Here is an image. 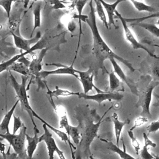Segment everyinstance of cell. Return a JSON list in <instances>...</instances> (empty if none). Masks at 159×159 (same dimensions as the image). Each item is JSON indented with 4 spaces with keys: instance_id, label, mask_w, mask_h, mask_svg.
<instances>
[{
    "instance_id": "1",
    "label": "cell",
    "mask_w": 159,
    "mask_h": 159,
    "mask_svg": "<svg viewBox=\"0 0 159 159\" xmlns=\"http://www.w3.org/2000/svg\"><path fill=\"white\" fill-rule=\"evenodd\" d=\"M113 107L111 106L100 117L96 109H91L88 104L78 105L74 108L75 117L78 124L81 139L75 151V159L89 158L91 155V144L96 137L106 114Z\"/></svg>"
},
{
    "instance_id": "2",
    "label": "cell",
    "mask_w": 159,
    "mask_h": 159,
    "mask_svg": "<svg viewBox=\"0 0 159 159\" xmlns=\"http://www.w3.org/2000/svg\"><path fill=\"white\" fill-rule=\"evenodd\" d=\"M93 1H89V12L86 16L84 21H85L91 29L93 37V52L96 56L99 68L102 70V73H108L106 68L104 65V61L109 59L111 57H114L116 60L125 65L132 72L135 71L132 65L127 60L117 55L109 46L106 43L103 38L101 37L97 25L96 17L94 7L93 4Z\"/></svg>"
},
{
    "instance_id": "3",
    "label": "cell",
    "mask_w": 159,
    "mask_h": 159,
    "mask_svg": "<svg viewBox=\"0 0 159 159\" xmlns=\"http://www.w3.org/2000/svg\"><path fill=\"white\" fill-rule=\"evenodd\" d=\"M142 84V87L138 88V101L136 102L135 107H140L142 111L140 116L152 118L150 112V104L152 102V94L154 89L159 85V81L153 80L149 75L141 77Z\"/></svg>"
},
{
    "instance_id": "4",
    "label": "cell",
    "mask_w": 159,
    "mask_h": 159,
    "mask_svg": "<svg viewBox=\"0 0 159 159\" xmlns=\"http://www.w3.org/2000/svg\"><path fill=\"white\" fill-rule=\"evenodd\" d=\"M9 80L11 81V85L12 88H14L16 96L18 98V100L19 101L20 105L21 106V108L23 111H25L27 112L29 114L30 120L32 121V123L34 125V132L35 133L39 134V130L37 128V125L35 124L32 111L34 110L32 107L30 106V102H29V97L27 94V88L26 87V82L27 80V76H21V83H19L16 79V78L12 75V74L10 72L9 73Z\"/></svg>"
},
{
    "instance_id": "5",
    "label": "cell",
    "mask_w": 159,
    "mask_h": 159,
    "mask_svg": "<svg viewBox=\"0 0 159 159\" xmlns=\"http://www.w3.org/2000/svg\"><path fill=\"white\" fill-rule=\"evenodd\" d=\"M26 130L27 127L24 125L20 128L18 134H11L10 132L0 134L1 139H4L8 142L10 147H12L19 159H29L27 148H25V145L27 134Z\"/></svg>"
},
{
    "instance_id": "6",
    "label": "cell",
    "mask_w": 159,
    "mask_h": 159,
    "mask_svg": "<svg viewBox=\"0 0 159 159\" xmlns=\"http://www.w3.org/2000/svg\"><path fill=\"white\" fill-rule=\"evenodd\" d=\"M53 110L59 118L60 128L64 129L68 137L72 139L76 145H78L81 139V135L78 125L73 126L69 124L67 113L65 108L63 106H55L53 107Z\"/></svg>"
},
{
    "instance_id": "7",
    "label": "cell",
    "mask_w": 159,
    "mask_h": 159,
    "mask_svg": "<svg viewBox=\"0 0 159 159\" xmlns=\"http://www.w3.org/2000/svg\"><path fill=\"white\" fill-rule=\"evenodd\" d=\"M115 15L120 20L122 25V27H123V29H124V31L125 39L130 43V45H132V48L134 49H135V50H137V49L143 50L151 57H153L155 59L159 58V57L157 55H155L151 50H150L147 47H146L144 45H143L141 43H140L136 39V38L135 37V36L133 34L132 32L129 29V26L127 25V22L125 20V18L122 17V15L117 10L115 12Z\"/></svg>"
},
{
    "instance_id": "8",
    "label": "cell",
    "mask_w": 159,
    "mask_h": 159,
    "mask_svg": "<svg viewBox=\"0 0 159 159\" xmlns=\"http://www.w3.org/2000/svg\"><path fill=\"white\" fill-rule=\"evenodd\" d=\"M79 98H83L86 100H91L97 102L99 104H101L103 101H111L112 100L120 101L123 98V95L118 92L112 91H102L101 93H97L96 94H88L84 93H80L78 96Z\"/></svg>"
},
{
    "instance_id": "9",
    "label": "cell",
    "mask_w": 159,
    "mask_h": 159,
    "mask_svg": "<svg viewBox=\"0 0 159 159\" xmlns=\"http://www.w3.org/2000/svg\"><path fill=\"white\" fill-rule=\"evenodd\" d=\"M76 73L78 75V80L81 82L84 93L88 94L89 91H91L93 88L96 90L97 93H101L103 91L99 89L96 87L93 83L94 81V70L91 67H89L86 71H79L76 70Z\"/></svg>"
},
{
    "instance_id": "10",
    "label": "cell",
    "mask_w": 159,
    "mask_h": 159,
    "mask_svg": "<svg viewBox=\"0 0 159 159\" xmlns=\"http://www.w3.org/2000/svg\"><path fill=\"white\" fill-rule=\"evenodd\" d=\"M76 58H75L73 61L72 62L70 66H65L61 64H57V63H46V65H54L58 66V68L56 70H42L39 74V78H45L50 75H70L75 76V78L78 79V75L76 73V70L73 68V63Z\"/></svg>"
},
{
    "instance_id": "11",
    "label": "cell",
    "mask_w": 159,
    "mask_h": 159,
    "mask_svg": "<svg viewBox=\"0 0 159 159\" xmlns=\"http://www.w3.org/2000/svg\"><path fill=\"white\" fill-rule=\"evenodd\" d=\"M42 127L44 130V133L39 137V141L40 142H44L46 144L48 159H54V153L55 152H57L59 148L57 146L56 142L53 138L52 134L50 133L47 126L43 124Z\"/></svg>"
},
{
    "instance_id": "12",
    "label": "cell",
    "mask_w": 159,
    "mask_h": 159,
    "mask_svg": "<svg viewBox=\"0 0 159 159\" xmlns=\"http://www.w3.org/2000/svg\"><path fill=\"white\" fill-rule=\"evenodd\" d=\"M109 60L112 64L114 72L119 77V78L123 82H124L127 85V86L130 88V91L135 96H137L138 95V88H137V84L132 80L129 79L126 76V75L124 72L123 70L121 68L120 65L117 62L116 59L114 57H111L109 58Z\"/></svg>"
},
{
    "instance_id": "13",
    "label": "cell",
    "mask_w": 159,
    "mask_h": 159,
    "mask_svg": "<svg viewBox=\"0 0 159 159\" xmlns=\"http://www.w3.org/2000/svg\"><path fill=\"white\" fill-rule=\"evenodd\" d=\"M32 114H33V116L34 117H36L37 119H38L40 121H41L43 124H45L47 127L52 130L54 133H55L58 137L59 138H60L61 140V141H63L65 142L66 144H68L69 145V147H70V151H71V157H72V159H75V151L76 150V146H75L71 142L70 139V137H68V134L63 132V131H61V130L60 129H57L56 128H55L54 127H53L52 125H51L50 124H48L47 121H45L44 119H43L40 116H39L37 113L36 112L33 110L32 111Z\"/></svg>"
},
{
    "instance_id": "14",
    "label": "cell",
    "mask_w": 159,
    "mask_h": 159,
    "mask_svg": "<svg viewBox=\"0 0 159 159\" xmlns=\"http://www.w3.org/2000/svg\"><path fill=\"white\" fill-rule=\"evenodd\" d=\"M11 35L13 38L14 45L21 50H24V52L29 51L31 48L32 44L36 43L41 39V33L40 31H38L35 37L30 39H25L20 35H16L13 32H11Z\"/></svg>"
},
{
    "instance_id": "15",
    "label": "cell",
    "mask_w": 159,
    "mask_h": 159,
    "mask_svg": "<svg viewBox=\"0 0 159 159\" xmlns=\"http://www.w3.org/2000/svg\"><path fill=\"white\" fill-rule=\"evenodd\" d=\"M47 50H48L47 48H44L42 49L39 56L35 58H33V60L30 61L29 64V68L30 75L34 76L39 81H40V79L39 78V74L42 71L43 58L45 56Z\"/></svg>"
},
{
    "instance_id": "16",
    "label": "cell",
    "mask_w": 159,
    "mask_h": 159,
    "mask_svg": "<svg viewBox=\"0 0 159 159\" xmlns=\"http://www.w3.org/2000/svg\"><path fill=\"white\" fill-rule=\"evenodd\" d=\"M121 139H122V142L123 150L120 149L118 145L114 144V143L112 141H111L109 140H107V139H104L100 138V140L101 141H102V142H104V143H106L107 148L109 149L110 150L116 153L117 154H118L121 159H137V158L134 157L133 156H132L130 154L127 153V152H126V147H125V145L124 144L123 138L122 137Z\"/></svg>"
},
{
    "instance_id": "17",
    "label": "cell",
    "mask_w": 159,
    "mask_h": 159,
    "mask_svg": "<svg viewBox=\"0 0 159 159\" xmlns=\"http://www.w3.org/2000/svg\"><path fill=\"white\" fill-rule=\"evenodd\" d=\"M102 4V6L105 9L107 14V17H108V25L109 27V29H111V26L113 25L116 28L117 27L116 26L115 22H114V16L115 15V12L116 11V7L117 5L122 2L125 1V0H116L113 3H107L104 0H98Z\"/></svg>"
},
{
    "instance_id": "18",
    "label": "cell",
    "mask_w": 159,
    "mask_h": 159,
    "mask_svg": "<svg viewBox=\"0 0 159 159\" xmlns=\"http://www.w3.org/2000/svg\"><path fill=\"white\" fill-rule=\"evenodd\" d=\"M112 120L114 124V134L116 137V145L119 146V140L120 139L121 132L123 129V127L130 123V120L127 119L124 121H120L119 120L118 118V116L116 112H114L112 116Z\"/></svg>"
},
{
    "instance_id": "19",
    "label": "cell",
    "mask_w": 159,
    "mask_h": 159,
    "mask_svg": "<svg viewBox=\"0 0 159 159\" xmlns=\"http://www.w3.org/2000/svg\"><path fill=\"white\" fill-rule=\"evenodd\" d=\"M72 1L73 5L75 6L77 11H78V15L76 17L79 20V25H80V35L78 38V46H77V49L76 52V54L77 53L78 47H79V43L80 42V39H81V35L83 34L82 32V28H81V20H84L85 19L86 16H83L82 15V12L84 7L85 5L89 1V0H70Z\"/></svg>"
},
{
    "instance_id": "20",
    "label": "cell",
    "mask_w": 159,
    "mask_h": 159,
    "mask_svg": "<svg viewBox=\"0 0 159 159\" xmlns=\"http://www.w3.org/2000/svg\"><path fill=\"white\" fill-rule=\"evenodd\" d=\"M19 102V101L17 99L15 102L14 105L12 106V107L9 109V111H8L4 114L0 124L1 134H5L9 132V124L11 122V117L13 116V114Z\"/></svg>"
},
{
    "instance_id": "21",
    "label": "cell",
    "mask_w": 159,
    "mask_h": 159,
    "mask_svg": "<svg viewBox=\"0 0 159 159\" xmlns=\"http://www.w3.org/2000/svg\"><path fill=\"white\" fill-rule=\"evenodd\" d=\"M143 137L144 139V145L142 149L140 150V155L142 159H154V155L150 153L148 151V147H152L153 148H155L157 147V144L154 143L152 140L148 138V134L143 132Z\"/></svg>"
},
{
    "instance_id": "22",
    "label": "cell",
    "mask_w": 159,
    "mask_h": 159,
    "mask_svg": "<svg viewBox=\"0 0 159 159\" xmlns=\"http://www.w3.org/2000/svg\"><path fill=\"white\" fill-rule=\"evenodd\" d=\"M26 140L27 142L26 148L28 158L33 159L34 153L37 147L38 143H40L38 134L34 132V135L33 137H31L26 134Z\"/></svg>"
},
{
    "instance_id": "23",
    "label": "cell",
    "mask_w": 159,
    "mask_h": 159,
    "mask_svg": "<svg viewBox=\"0 0 159 159\" xmlns=\"http://www.w3.org/2000/svg\"><path fill=\"white\" fill-rule=\"evenodd\" d=\"M45 86L47 88V94L49 96L50 98H58L59 97H68V96H78L80 94L79 92H73L71 91H69L68 89H63L60 88L58 86H56L54 90L51 91L49 89L47 85L45 84Z\"/></svg>"
},
{
    "instance_id": "24",
    "label": "cell",
    "mask_w": 159,
    "mask_h": 159,
    "mask_svg": "<svg viewBox=\"0 0 159 159\" xmlns=\"http://www.w3.org/2000/svg\"><path fill=\"white\" fill-rule=\"evenodd\" d=\"M9 70L20 73L22 76H27L30 75L29 66L21 61L16 62L10 68Z\"/></svg>"
},
{
    "instance_id": "25",
    "label": "cell",
    "mask_w": 159,
    "mask_h": 159,
    "mask_svg": "<svg viewBox=\"0 0 159 159\" xmlns=\"http://www.w3.org/2000/svg\"><path fill=\"white\" fill-rule=\"evenodd\" d=\"M41 7L42 3L40 2L37 4V5L34 7L33 10V15H34V25L32 32L31 33V37L34 32V30L39 27H41Z\"/></svg>"
},
{
    "instance_id": "26",
    "label": "cell",
    "mask_w": 159,
    "mask_h": 159,
    "mask_svg": "<svg viewBox=\"0 0 159 159\" xmlns=\"http://www.w3.org/2000/svg\"><path fill=\"white\" fill-rule=\"evenodd\" d=\"M132 2L134 7L139 12H152L155 13L156 12L157 10L156 9L150 5H148L143 2L138 1V0H129Z\"/></svg>"
},
{
    "instance_id": "27",
    "label": "cell",
    "mask_w": 159,
    "mask_h": 159,
    "mask_svg": "<svg viewBox=\"0 0 159 159\" xmlns=\"http://www.w3.org/2000/svg\"><path fill=\"white\" fill-rule=\"evenodd\" d=\"M95 5H96V11L98 14V16L100 20L102 21L103 25L105 26V27L107 29H109V27L108 25V21L106 18V14L104 12V7L102 6L101 2H99L98 0H94Z\"/></svg>"
},
{
    "instance_id": "28",
    "label": "cell",
    "mask_w": 159,
    "mask_h": 159,
    "mask_svg": "<svg viewBox=\"0 0 159 159\" xmlns=\"http://www.w3.org/2000/svg\"><path fill=\"white\" fill-rule=\"evenodd\" d=\"M134 24L145 29L146 30L149 32L150 34H152V35H153L154 36L159 39V27H158L156 25L153 24L146 23L143 22H135Z\"/></svg>"
},
{
    "instance_id": "29",
    "label": "cell",
    "mask_w": 159,
    "mask_h": 159,
    "mask_svg": "<svg viewBox=\"0 0 159 159\" xmlns=\"http://www.w3.org/2000/svg\"><path fill=\"white\" fill-rule=\"evenodd\" d=\"M108 75L109 89L111 91L114 92L115 90H117L119 88L120 85V81L114 71L109 73Z\"/></svg>"
},
{
    "instance_id": "30",
    "label": "cell",
    "mask_w": 159,
    "mask_h": 159,
    "mask_svg": "<svg viewBox=\"0 0 159 159\" xmlns=\"http://www.w3.org/2000/svg\"><path fill=\"white\" fill-rule=\"evenodd\" d=\"M149 74L153 80L159 81V58L155 59V61L150 66Z\"/></svg>"
},
{
    "instance_id": "31",
    "label": "cell",
    "mask_w": 159,
    "mask_h": 159,
    "mask_svg": "<svg viewBox=\"0 0 159 159\" xmlns=\"http://www.w3.org/2000/svg\"><path fill=\"white\" fill-rule=\"evenodd\" d=\"M127 134H128V135L129 137V138L131 140V142H132V145L135 150V152L136 153L137 155H139V151L140 150V143L139 142H138L137 139H136L135 136L134 135V132H133V130H128L127 131Z\"/></svg>"
},
{
    "instance_id": "32",
    "label": "cell",
    "mask_w": 159,
    "mask_h": 159,
    "mask_svg": "<svg viewBox=\"0 0 159 159\" xmlns=\"http://www.w3.org/2000/svg\"><path fill=\"white\" fill-rule=\"evenodd\" d=\"M13 1L14 0H0V5L4 9L9 19H10L11 7Z\"/></svg>"
},
{
    "instance_id": "33",
    "label": "cell",
    "mask_w": 159,
    "mask_h": 159,
    "mask_svg": "<svg viewBox=\"0 0 159 159\" xmlns=\"http://www.w3.org/2000/svg\"><path fill=\"white\" fill-rule=\"evenodd\" d=\"M153 17H159V11L158 12L157 11L156 12L153 13L151 15H149L148 16L137 17V18H125V20L127 22H142V20H146L150 18H153Z\"/></svg>"
},
{
    "instance_id": "34",
    "label": "cell",
    "mask_w": 159,
    "mask_h": 159,
    "mask_svg": "<svg viewBox=\"0 0 159 159\" xmlns=\"http://www.w3.org/2000/svg\"><path fill=\"white\" fill-rule=\"evenodd\" d=\"M148 122V118L146 117H144V116H139L137 118H136L134 120V125L130 129V130H133L134 129L137 128V127H139L143 124H145V123H147Z\"/></svg>"
},
{
    "instance_id": "35",
    "label": "cell",
    "mask_w": 159,
    "mask_h": 159,
    "mask_svg": "<svg viewBox=\"0 0 159 159\" xmlns=\"http://www.w3.org/2000/svg\"><path fill=\"white\" fill-rule=\"evenodd\" d=\"M14 117V124H13V129H12V134H16L17 130L20 129L24 124L22 122L20 118L19 117H16L13 116Z\"/></svg>"
},
{
    "instance_id": "36",
    "label": "cell",
    "mask_w": 159,
    "mask_h": 159,
    "mask_svg": "<svg viewBox=\"0 0 159 159\" xmlns=\"http://www.w3.org/2000/svg\"><path fill=\"white\" fill-rule=\"evenodd\" d=\"M147 130L148 131V134L156 132L159 130V120H155L151 122L147 127Z\"/></svg>"
},
{
    "instance_id": "37",
    "label": "cell",
    "mask_w": 159,
    "mask_h": 159,
    "mask_svg": "<svg viewBox=\"0 0 159 159\" xmlns=\"http://www.w3.org/2000/svg\"><path fill=\"white\" fill-rule=\"evenodd\" d=\"M51 4L54 9H64L66 8V6L62 3V1L60 0H52Z\"/></svg>"
},
{
    "instance_id": "38",
    "label": "cell",
    "mask_w": 159,
    "mask_h": 159,
    "mask_svg": "<svg viewBox=\"0 0 159 159\" xmlns=\"http://www.w3.org/2000/svg\"><path fill=\"white\" fill-rule=\"evenodd\" d=\"M68 30L71 32H73L75 29H76V24L75 22H74L73 20L70 21L68 22Z\"/></svg>"
},
{
    "instance_id": "39",
    "label": "cell",
    "mask_w": 159,
    "mask_h": 159,
    "mask_svg": "<svg viewBox=\"0 0 159 159\" xmlns=\"http://www.w3.org/2000/svg\"><path fill=\"white\" fill-rule=\"evenodd\" d=\"M153 95H154V97L155 98L156 101L152 104V106L154 107H159V94L155 93Z\"/></svg>"
},
{
    "instance_id": "40",
    "label": "cell",
    "mask_w": 159,
    "mask_h": 159,
    "mask_svg": "<svg viewBox=\"0 0 159 159\" xmlns=\"http://www.w3.org/2000/svg\"><path fill=\"white\" fill-rule=\"evenodd\" d=\"M33 1H38V0H33ZM42 1H45V0H42ZM29 1H30V0H25V1H24V7L25 8H26V7H27V5H28Z\"/></svg>"
},
{
    "instance_id": "41",
    "label": "cell",
    "mask_w": 159,
    "mask_h": 159,
    "mask_svg": "<svg viewBox=\"0 0 159 159\" xmlns=\"http://www.w3.org/2000/svg\"><path fill=\"white\" fill-rule=\"evenodd\" d=\"M154 155V159H159V156L158 155Z\"/></svg>"
},
{
    "instance_id": "42",
    "label": "cell",
    "mask_w": 159,
    "mask_h": 159,
    "mask_svg": "<svg viewBox=\"0 0 159 159\" xmlns=\"http://www.w3.org/2000/svg\"><path fill=\"white\" fill-rule=\"evenodd\" d=\"M89 159H96V158H94V157H93V155H91V156H90V157H89Z\"/></svg>"
},
{
    "instance_id": "43",
    "label": "cell",
    "mask_w": 159,
    "mask_h": 159,
    "mask_svg": "<svg viewBox=\"0 0 159 159\" xmlns=\"http://www.w3.org/2000/svg\"><path fill=\"white\" fill-rule=\"evenodd\" d=\"M156 24H157L159 25V18H158V21L156 22Z\"/></svg>"
},
{
    "instance_id": "44",
    "label": "cell",
    "mask_w": 159,
    "mask_h": 159,
    "mask_svg": "<svg viewBox=\"0 0 159 159\" xmlns=\"http://www.w3.org/2000/svg\"><path fill=\"white\" fill-rule=\"evenodd\" d=\"M158 120H159V115H158Z\"/></svg>"
}]
</instances>
